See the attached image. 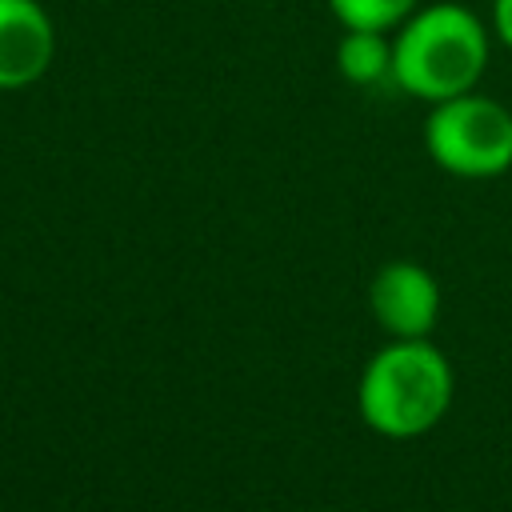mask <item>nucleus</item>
I'll list each match as a JSON object with an SVG mask.
<instances>
[{
  "mask_svg": "<svg viewBox=\"0 0 512 512\" xmlns=\"http://www.w3.org/2000/svg\"><path fill=\"white\" fill-rule=\"evenodd\" d=\"M492 56V24L456 0L420 4L392 32V84L412 100L440 104L480 84Z\"/></svg>",
  "mask_w": 512,
  "mask_h": 512,
  "instance_id": "1",
  "label": "nucleus"
},
{
  "mask_svg": "<svg viewBox=\"0 0 512 512\" xmlns=\"http://www.w3.org/2000/svg\"><path fill=\"white\" fill-rule=\"evenodd\" d=\"M452 404V364L428 340L384 344L360 372L356 408L360 420L388 440H416L432 432Z\"/></svg>",
  "mask_w": 512,
  "mask_h": 512,
  "instance_id": "2",
  "label": "nucleus"
},
{
  "mask_svg": "<svg viewBox=\"0 0 512 512\" xmlns=\"http://www.w3.org/2000/svg\"><path fill=\"white\" fill-rule=\"evenodd\" d=\"M424 152L432 156L436 168L460 180L504 176L512 168V112L476 88L428 104Z\"/></svg>",
  "mask_w": 512,
  "mask_h": 512,
  "instance_id": "3",
  "label": "nucleus"
},
{
  "mask_svg": "<svg viewBox=\"0 0 512 512\" xmlns=\"http://www.w3.org/2000/svg\"><path fill=\"white\" fill-rule=\"evenodd\" d=\"M368 308L396 340H420L436 328L440 284L416 260H388L368 284Z\"/></svg>",
  "mask_w": 512,
  "mask_h": 512,
  "instance_id": "4",
  "label": "nucleus"
},
{
  "mask_svg": "<svg viewBox=\"0 0 512 512\" xmlns=\"http://www.w3.org/2000/svg\"><path fill=\"white\" fill-rule=\"evenodd\" d=\"M56 60V24L40 0H0V92H24Z\"/></svg>",
  "mask_w": 512,
  "mask_h": 512,
  "instance_id": "5",
  "label": "nucleus"
},
{
  "mask_svg": "<svg viewBox=\"0 0 512 512\" xmlns=\"http://www.w3.org/2000/svg\"><path fill=\"white\" fill-rule=\"evenodd\" d=\"M336 68L356 88H376L380 80H392V36L368 28H344L336 44Z\"/></svg>",
  "mask_w": 512,
  "mask_h": 512,
  "instance_id": "6",
  "label": "nucleus"
},
{
  "mask_svg": "<svg viewBox=\"0 0 512 512\" xmlns=\"http://www.w3.org/2000/svg\"><path fill=\"white\" fill-rule=\"evenodd\" d=\"M340 28H368V32H396L420 0H324Z\"/></svg>",
  "mask_w": 512,
  "mask_h": 512,
  "instance_id": "7",
  "label": "nucleus"
},
{
  "mask_svg": "<svg viewBox=\"0 0 512 512\" xmlns=\"http://www.w3.org/2000/svg\"><path fill=\"white\" fill-rule=\"evenodd\" d=\"M492 32L512 52V0H492Z\"/></svg>",
  "mask_w": 512,
  "mask_h": 512,
  "instance_id": "8",
  "label": "nucleus"
}]
</instances>
